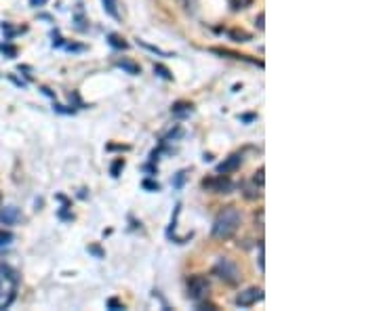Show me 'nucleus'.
Listing matches in <instances>:
<instances>
[{
    "label": "nucleus",
    "instance_id": "obj_19",
    "mask_svg": "<svg viewBox=\"0 0 379 311\" xmlns=\"http://www.w3.org/2000/svg\"><path fill=\"white\" fill-rule=\"evenodd\" d=\"M124 168V160H116V164L112 166V177H118V172Z\"/></svg>",
    "mask_w": 379,
    "mask_h": 311
},
{
    "label": "nucleus",
    "instance_id": "obj_7",
    "mask_svg": "<svg viewBox=\"0 0 379 311\" xmlns=\"http://www.w3.org/2000/svg\"><path fill=\"white\" fill-rule=\"evenodd\" d=\"M17 221H19V210L15 206H7V208L0 210V223L13 225V223H17Z\"/></svg>",
    "mask_w": 379,
    "mask_h": 311
},
{
    "label": "nucleus",
    "instance_id": "obj_24",
    "mask_svg": "<svg viewBox=\"0 0 379 311\" xmlns=\"http://www.w3.org/2000/svg\"><path fill=\"white\" fill-rule=\"evenodd\" d=\"M194 5H196V0H186V7H188V11H192V9H194Z\"/></svg>",
    "mask_w": 379,
    "mask_h": 311
},
{
    "label": "nucleus",
    "instance_id": "obj_1",
    "mask_svg": "<svg viewBox=\"0 0 379 311\" xmlns=\"http://www.w3.org/2000/svg\"><path fill=\"white\" fill-rule=\"evenodd\" d=\"M240 227V212L234 206H226L221 210L213 223V238L215 240H228L236 234V229Z\"/></svg>",
    "mask_w": 379,
    "mask_h": 311
},
{
    "label": "nucleus",
    "instance_id": "obj_21",
    "mask_svg": "<svg viewBox=\"0 0 379 311\" xmlns=\"http://www.w3.org/2000/svg\"><path fill=\"white\" fill-rule=\"evenodd\" d=\"M263 21H265V15H263V13H259V17L255 19V26H257L259 30H263Z\"/></svg>",
    "mask_w": 379,
    "mask_h": 311
},
{
    "label": "nucleus",
    "instance_id": "obj_8",
    "mask_svg": "<svg viewBox=\"0 0 379 311\" xmlns=\"http://www.w3.org/2000/svg\"><path fill=\"white\" fill-rule=\"evenodd\" d=\"M192 107H194L192 103L179 101V103H175V105H173L171 112H173V116H175V118H186V116H190V114H192Z\"/></svg>",
    "mask_w": 379,
    "mask_h": 311
},
{
    "label": "nucleus",
    "instance_id": "obj_26",
    "mask_svg": "<svg viewBox=\"0 0 379 311\" xmlns=\"http://www.w3.org/2000/svg\"><path fill=\"white\" fill-rule=\"evenodd\" d=\"M0 200H3V196H0Z\"/></svg>",
    "mask_w": 379,
    "mask_h": 311
},
{
    "label": "nucleus",
    "instance_id": "obj_17",
    "mask_svg": "<svg viewBox=\"0 0 379 311\" xmlns=\"http://www.w3.org/2000/svg\"><path fill=\"white\" fill-rule=\"evenodd\" d=\"M0 51H3L5 55H9V57H15V55H17V49L11 47V44H3V47H0Z\"/></svg>",
    "mask_w": 379,
    "mask_h": 311
},
{
    "label": "nucleus",
    "instance_id": "obj_4",
    "mask_svg": "<svg viewBox=\"0 0 379 311\" xmlns=\"http://www.w3.org/2000/svg\"><path fill=\"white\" fill-rule=\"evenodd\" d=\"M203 187L211 189L215 193H228L232 189V181L228 179V174H217V177H213V179H205Z\"/></svg>",
    "mask_w": 379,
    "mask_h": 311
},
{
    "label": "nucleus",
    "instance_id": "obj_15",
    "mask_svg": "<svg viewBox=\"0 0 379 311\" xmlns=\"http://www.w3.org/2000/svg\"><path fill=\"white\" fill-rule=\"evenodd\" d=\"M263 174H265V170L263 168H259L255 174H253V183L255 185H259V187H263V183H265V179H263Z\"/></svg>",
    "mask_w": 379,
    "mask_h": 311
},
{
    "label": "nucleus",
    "instance_id": "obj_5",
    "mask_svg": "<svg viewBox=\"0 0 379 311\" xmlns=\"http://www.w3.org/2000/svg\"><path fill=\"white\" fill-rule=\"evenodd\" d=\"M259 299H263L261 288H247V290H242V293L236 297V305H238V307H251V305H255Z\"/></svg>",
    "mask_w": 379,
    "mask_h": 311
},
{
    "label": "nucleus",
    "instance_id": "obj_23",
    "mask_svg": "<svg viewBox=\"0 0 379 311\" xmlns=\"http://www.w3.org/2000/svg\"><path fill=\"white\" fill-rule=\"evenodd\" d=\"M44 3H47V0H30V5H32V7H42Z\"/></svg>",
    "mask_w": 379,
    "mask_h": 311
},
{
    "label": "nucleus",
    "instance_id": "obj_25",
    "mask_svg": "<svg viewBox=\"0 0 379 311\" xmlns=\"http://www.w3.org/2000/svg\"><path fill=\"white\" fill-rule=\"evenodd\" d=\"M242 120H244V122H251V120H255V116H253V114H247V116H242Z\"/></svg>",
    "mask_w": 379,
    "mask_h": 311
},
{
    "label": "nucleus",
    "instance_id": "obj_13",
    "mask_svg": "<svg viewBox=\"0 0 379 311\" xmlns=\"http://www.w3.org/2000/svg\"><path fill=\"white\" fill-rule=\"evenodd\" d=\"M101 3H103V9H105V11L110 13V15H112L114 19H118V11H116V5H114V0H101Z\"/></svg>",
    "mask_w": 379,
    "mask_h": 311
},
{
    "label": "nucleus",
    "instance_id": "obj_18",
    "mask_svg": "<svg viewBox=\"0 0 379 311\" xmlns=\"http://www.w3.org/2000/svg\"><path fill=\"white\" fill-rule=\"evenodd\" d=\"M141 185H143V189H152V191H158V189H160V185H158V183H154V181H148V179H146V181H143Z\"/></svg>",
    "mask_w": 379,
    "mask_h": 311
},
{
    "label": "nucleus",
    "instance_id": "obj_10",
    "mask_svg": "<svg viewBox=\"0 0 379 311\" xmlns=\"http://www.w3.org/2000/svg\"><path fill=\"white\" fill-rule=\"evenodd\" d=\"M107 42L112 44L114 49H129V44H127L120 36H116V34H110V36H107Z\"/></svg>",
    "mask_w": 379,
    "mask_h": 311
},
{
    "label": "nucleus",
    "instance_id": "obj_6",
    "mask_svg": "<svg viewBox=\"0 0 379 311\" xmlns=\"http://www.w3.org/2000/svg\"><path fill=\"white\" fill-rule=\"evenodd\" d=\"M240 164H242V153H232L226 162H221V164L217 166V172H219V174H230V172H234Z\"/></svg>",
    "mask_w": 379,
    "mask_h": 311
},
{
    "label": "nucleus",
    "instance_id": "obj_2",
    "mask_svg": "<svg viewBox=\"0 0 379 311\" xmlns=\"http://www.w3.org/2000/svg\"><path fill=\"white\" fill-rule=\"evenodd\" d=\"M213 274L219 280H224L226 284H238L240 282V271L230 259H219L215 263V267H213Z\"/></svg>",
    "mask_w": 379,
    "mask_h": 311
},
{
    "label": "nucleus",
    "instance_id": "obj_3",
    "mask_svg": "<svg viewBox=\"0 0 379 311\" xmlns=\"http://www.w3.org/2000/svg\"><path fill=\"white\" fill-rule=\"evenodd\" d=\"M207 293H209V280L205 276L190 278V282H188V297L192 301H200L203 297H207Z\"/></svg>",
    "mask_w": 379,
    "mask_h": 311
},
{
    "label": "nucleus",
    "instance_id": "obj_20",
    "mask_svg": "<svg viewBox=\"0 0 379 311\" xmlns=\"http://www.w3.org/2000/svg\"><path fill=\"white\" fill-rule=\"evenodd\" d=\"M107 307H110V309H114V311H116V309H124V307H122V303H120L118 299H110V301H107Z\"/></svg>",
    "mask_w": 379,
    "mask_h": 311
},
{
    "label": "nucleus",
    "instance_id": "obj_12",
    "mask_svg": "<svg viewBox=\"0 0 379 311\" xmlns=\"http://www.w3.org/2000/svg\"><path fill=\"white\" fill-rule=\"evenodd\" d=\"M230 38H232L234 42H247V40H251V36H249L247 32H238V30H232V32H230Z\"/></svg>",
    "mask_w": 379,
    "mask_h": 311
},
{
    "label": "nucleus",
    "instance_id": "obj_22",
    "mask_svg": "<svg viewBox=\"0 0 379 311\" xmlns=\"http://www.w3.org/2000/svg\"><path fill=\"white\" fill-rule=\"evenodd\" d=\"M257 261H259V269L263 271L265 269V265H263V246H259V259Z\"/></svg>",
    "mask_w": 379,
    "mask_h": 311
},
{
    "label": "nucleus",
    "instance_id": "obj_16",
    "mask_svg": "<svg viewBox=\"0 0 379 311\" xmlns=\"http://www.w3.org/2000/svg\"><path fill=\"white\" fill-rule=\"evenodd\" d=\"M253 0H232V7H234V11H238V9H247Z\"/></svg>",
    "mask_w": 379,
    "mask_h": 311
},
{
    "label": "nucleus",
    "instance_id": "obj_11",
    "mask_svg": "<svg viewBox=\"0 0 379 311\" xmlns=\"http://www.w3.org/2000/svg\"><path fill=\"white\" fill-rule=\"evenodd\" d=\"M154 74H156V76H160V78H165V80H173V74L165 68L163 63H156V65H154Z\"/></svg>",
    "mask_w": 379,
    "mask_h": 311
},
{
    "label": "nucleus",
    "instance_id": "obj_14",
    "mask_svg": "<svg viewBox=\"0 0 379 311\" xmlns=\"http://www.w3.org/2000/svg\"><path fill=\"white\" fill-rule=\"evenodd\" d=\"M11 242H13V234H11V231H5V229H0V248H3V246H9Z\"/></svg>",
    "mask_w": 379,
    "mask_h": 311
},
{
    "label": "nucleus",
    "instance_id": "obj_9",
    "mask_svg": "<svg viewBox=\"0 0 379 311\" xmlns=\"http://www.w3.org/2000/svg\"><path fill=\"white\" fill-rule=\"evenodd\" d=\"M118 68H122L127 74H131V76H137V74H141V68L135 63V61H131V59H118Z\"/></svg>",
    "mask_w": 379,
    "mask_h": 311
}]
</instances>
